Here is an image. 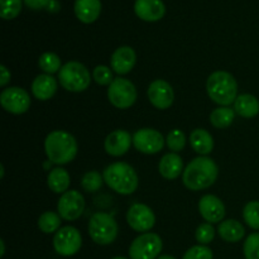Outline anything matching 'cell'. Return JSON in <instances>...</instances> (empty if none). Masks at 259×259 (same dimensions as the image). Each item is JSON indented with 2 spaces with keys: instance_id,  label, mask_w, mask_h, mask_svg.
Masks as SVG:
<instances>
[{
  "instance_id": "6da1fadb",
  "label": "cell",
  "mask_w": 259,
  "mask_h": 259,
  "mask_svg": "<svg viewBox=\"0 0 259 259\" xmlns=\"http://www.w3.org/2000/svg\"><path fill=\"white\" fill-rule=\"evenodd\" d=\"M219 175V167L214 159L206 156L194 158L182 174V182L191 191L205 190L215 184Z\"/></svg>"
},
{
  "instance_id": "7a4b0ae2",
  "label": "cell",
  "mask_w": 259,
  "mask_h": 259,
  "mask_svg": "<svg viewBox=\"0 0 259 259\" xmlns=\"http://www.w3.org/2000/svg\"><path fill=\"white\" fill-rule=\"evenodd\" d=\"M45 151L48 161L55 164H67L77 154V142L72 134L65 131H53L46 137Z\"/></svg>"
},
{
  "instance_id": "3957f363",
  "label": "cell",
  "mask_w": 259,
  "mask_h": 259,
  "mask_svg": "<svg viewBox=\"0 0 259 259\" xmlns=\"http://www.w3.org/2000/svg\"><path fill=\"white\" fill-rule=\"evenodd\" d=\"M104 182L120 195H132L138 189V175L125 162H115L104 169Z\"/></svg>"
},
{
  "instance_id": "277c9868",
  "label": "cell",
  "mask_w": 259,
  "mask_h": 259,
  "mask_svg": "<svg viewBox=\"0 0 259 259\" xmlns=\"http://www.w3.org/2000/svg\"><path fill=\"white\" fill-rule=\"evenodd\" d=\"M209 98L222 106H228L238 98V83L232 73L227 71H215L206 82Z\"/></svg>"
},
{
  "instance_id": "5b68a950",
  "label": "cell",
  "mask_w": 259,
  "mask_h": 259,
  "mask_svg": "<svg viewBox=\"0 0 259 259\" xmlns=\"http://www.w3.org/2000/svg\"><path fill=\"white\" fill-rule=\"evenodd\" d=\"M58 81L65 90L82 93L90 86L91 75L85 65L77 61H70L58 72Z\"/></svg>"
},
{
  "instance_id": "8992f818",
  "label": "cell",
  "mask_w": 259,
  "mask_h": 259,
  "mask_svg": "<svg viewBox=\"0 0 259 259\" xmlns=\"http://www.w3.org/2000/svg\"><path fill=\"white\" fill-rule=\"evenodd\" d=\"M89 234L96 244H111L118 237V224L111 215L95 212L89 220Z\"/></svg>"
},
{
  "instance_id": "52a82bcc",
  "label": "cell",
  "mask_w": 259,
  "mask_h": 259,
  "mask_svg": "<svg viewBox=\"0 0 259 259\" xmlns=\"http://www.w3.org/2000/svg\"><path fill=\"white\" fill-rule=\"evenodd\" d=\"M163 243L156 233H143L129 247L131 259H156L162 252Z\"/></svg>"
},
{
  "instance_id": "ba28073f",
  "label": "cell",
  "mask_w": 259,
  "mask_h": 259,
  "mask_svg": "<svg viewBox=\"0 0 259 259\" xmlns=\"http://www.w3.org/2000/svg\"><path fill=\"white\" fill-rule=\"evenodd\" d=\"M108 99L118 109H128L137 101V89L128 78H114L108 88Z\"/></svg>"
},
{
  "instance_id": "9c48e42d",
  "label": "cell",
  "mask_w": 259,
  "mask_h": 259,
  "mask_svg": "<svg viewBox=\"0 0 259 259\" xmlns=\"http://www.w3.org/2000/svg\"><path fill=\"white\" fill-rule=\"evenodd\" d=\"M82 245L81 233L73 227H63L53 237V248L63 257L75 255Z\"/></svg>"
},
{
  "instance_id": "30bf717a",
  "label": "cell",
  "mask_w": 259,
  "mask_h": 259,
  "mask_svg": "<svg viewBox=\"0 0 259 259\" xmlns=\"http://www.w3.org/2000/svg\"><path fill=\"white\" fill-rule=\"evenodd\" d=\"M0 104L8 113L20 115V114L27 113L29 109L30 96L24 89L13 86V88H7L2 91Z\"/></svg>"
},
{
  "instance_id": "8fae6325",
  "label": "cell",
  "mask_w": 259,
  "mask_h": 259,
  "mask_svg": "<svg viewBox=\"0 0 259 259\" xmlns=\"http://www.w3.org/2000/svg\"><path fill=\"white\" fill-rule=\"evenodd\" d=\"M85 210V199L77 190L66 191L61 195L57 204V211L62 219L67 222L77 220Z\"/></svg>"
},
{
  "instance_id": "7c38bea8",
  "label": "cell",
  "mask_w": 259,
  "mask_h": 259,
  "mask_svg": "<svg viewBox=\"0 0 259 259\" xmlns=\"http://www.w3.org/2000/svg\"><path fill=\"white\" fill-rule=\"evenodd\" d=\"M133 146L141 153L156 154L163 148L164 138L156 129L143 128L134 133Z\"/></svg>"
},
{
  "instance_id": "4fadbf2b",
  "label": "cell",
  "mask_w": 259,
  "mask_h": 259,
  "mask_svg": "<svg viewBox=\"0 0 259 259\" xmlns=\"http://www.w3.org/2000/svg\"><path fill=\"white\" fill-rule=\"evenodd\" d=\"M129 227L138 233L149 232L156 224V215L144 204H133L126 212Z\"/></svg>"
},
{
  "instance_id": "5bb4252c",
  "label": "cell",
  "mask_w": 259,
  "mask_h": 259,
  "mask_svg": "<svg viewBox=\"0 0 259 259\" xmlns=\"http://www.w3.org/2000/svg\"><path fill=\"white\" fill-rule=\"evenodd\" d=\"M147 94H148V99L152 105L159 110L168 109L174 104V89L164 80H154L149 85Z\"/></svg>"
},
{
  "instance_id": "9a60e30c",
  "label": "cell",
  "mask_w": 259,
  "mask_h": 259,
  "mask_svg": "<svg viewBox=\"0 0 259 259\" xmlns=\"http://www.w3.org/2000/svg\"><path fill=\"white\" fill-rule=\"evenodd\" d=\"M200 215L210 224L223 222L225 217V206L215 195H205L199 201Z\"/></svg>"
},
{
  "instance_id": "2e32d148",
  "label": "cell",
  "mask_w": 259,
  "mask_h": 259,
  "mask_svg": "<svg viewBox=\"0 0 259 259\" xmlns=\"http://www.w3.org/2000/svg\"><path fill=\"white\" fill-rule=\"evenodd\" d=\"M133 143V137L123 129L114 131L106 137L104 142V148L106 153L111 157H120L124 156L131 148Z\"/></svg>"
},
{
  "instance_id": "e0dca14e",
  "label": "cell",
  "mask_w": 259,
  "mask_h": 259,
  "mask_svg": "<svg viewBox=\"0 0 259 259\" xmlns=\"http://www.w3.org/2000/svg\"><path fill=\"white\" fill-rule=\"evenodd\" d=\"M137 62L136 51L128 46H123L114 51L110 58L111 70L118 75H126L133 70Z\"/></svg>"
},
{
  "instance_id": "ac0fdd59",
  "label": "cell",
  "mask_w": 259,
  "mask_h": 259,
  "mask_svg": "<svg viewBox=\"0 0 259 259\" xmlns=\"http://www.w3.org/2000/svg\"><path fill=\"white\" fill-rule=\"evenodd\" d=\"M134 12L142 20L157 22L164 17L166 7L162 0H136Z\"/></svg>"
},
{
  "instance_id": "d6986e66",
  "label": "cell",
  "mask_w": 259,
  "mask_h": 259,
  "mask_svg": "<svg viewBox=\"0 0 259 259\" xmlns=\"http://www.w3.org/2000/svg\"><path fill=\"white\" fill-rule=\"evenodd\" d=\"M57 80L52 75H38L32 82V94L40 101H47L53 98L57 91Z\"/></svg>"
},
{
  "instance_id": "ffe728a7",
  "label": "cell",
  "mask_w": 259,
  "mask_h": 259,
  "mask_svg": "<svg viewBox=\"0 0 259 259\" xmlns=\"http://www.w3.org/2000/svg\"><path fill=\"white\" fill-rule=\"evenodd\" d=\"M101 13L100 0H76L75 14L80 22L85 24L94 23Z\"/></svg>"
},
{
  "instance_id": "44dd1931",
  "label": "cell",
  "mask_w": 259,
  "mask_h": 259,
  "mask_svg": "<svg viewBox=\"0 0 259 259\" xmlns=\"http://www.w3.org/2000/svg\"><path fill=\"white\" fill-rule=\"evenodd\" d=\"M184 169V161L177 153H167L161 158L158 171L166 180H176Z\"/></svg>"
},
{
  "instance_id": "7402d4cb",
  "label": "cell",
  "mask_w": 259,
  "mask_h": 259,
  "mask_svg": "<svg viewBox=\"0 0 259 259\" xmlns=\"http://www.w3.org/2000/svg\"><path fill=\"white\" fill-rule=\"evenodd\" d=\"M190 144L192 149L200 156H207L214 149V138L205 129H195L190 136Z\"/></svg>"
},
{
  "instance_id": "603a6c76",
  "label": "cell",
  "mask_w": 259,
  "mask_h": 259,
  "mask_svg": "<svg viewBox=\"0 0 259 259\" xmlns=\"http://www.w3.org/2000/svg\"><path fill=\"white\" fill-rule=\"evenodd\" d=\"M234 110L242 118H254L259 113V101L250 94H242L234 101Z\"/></svg>"
},
{
  "instance_id": "cb8c5ba5",
  "label": "cell",
  "mask_w": 259,
  "mask_h": 259,
  "mask_svg": "<svg viewBox=\"0 0 259 259\" xmlns=\"http://www.w3.org/2000/svg\"><path fill=\"white\" fill-rule=\"evenodd\" d=\"M220 238L228 243H237L243 239L245 234V229L243 224L238 220H224L218 228Z\"/></svg>"
},
{
  "instance_id": "d4e9b609",
  "label": "cell",
  "mask_w": 259,
  "mask_h": 259,
  "mask_svg": "<svg viewBox=\"0 0 259 259\" xmlns=\"http://www.w3.org/2000/svg\"><path fill=\"white\" fill-rule=\"evenodd\" d=\"M70 182V174L62 167H56V168L51 169V172L48 174L47 185L51 191L56 192V194H65L66 191H68Z\"/></svg>"
},
{
  "instance_id": "484cf974",
  "label": "cell",
  "mask_w": 259,
  "mask_h": 259,
  "mask_svg": "<svg viewBox=\"0 0 259 259\" xmlns=\"http://www.w3.org/2000/svg\"><path fill=\"white\" fill-rule=\"evenodd\" d=\"M235 118V110L228 108V106H222L210 114V123L215 126V128H228L230 124L234 121Z\"/></svg>"
},
{
  "instance_id": "4316f807",
  "label": "cell",
  "mask_w": 259,
  "mask_h": 259,
  "mask_svg": "<svg viewBox=\"0 0 259 259\" xmlns=\"http://www.w3.org/2000/svg\"><path fill=\"white\" fill-rule=\"evenodd\" d=\"M61 219L60 214L55 211H46L38 219V228L40 232L46 233V234H52V233H57L61 229Z\"/></svg>"
},
{
  "instance_id": "83f0119b",
  "label": "cell",
  "mask_w": 259,
  "mask_h": 259,
  "mask_svg": "<svg viewBox=\"0 0 259 259\" xmlns=\"http://www.w3.org/2000/svg\"><path fill=\"white\" fill-rule=\"evenodd\" d=\"M38 66L47 75H53L56 72H60V70L62 68L61 58L53 52H45L43 55H40L39 60H38Z\"/></svg>"
},
{
  "instance_id": "f1b7e54d",
  "label": "cell",
  "mask_w": 259,
  "mask_h": 259,
  "mask_svg": "<svg viewBox=\"0 0 259 259\" xmlns=\"http://www.w3.org/2000/svg\"><path fill=\"white\" fill-rule=\"evenodd\" d=\"M104 177L98 171H89L81 179V187L86 192H96L101 189Z\"/></svg>"
},
{
  "instance_id": "f546056e",
  "label": "cell",
  "mask_w": 259,
  "mask_h": 259,
  "mask_svg": "<svg viewBox=\"0 0 259 259\" xmlns=\"http://www.w3.org/2000/svg\"><path fill=\"white\" fill-rule=\"evenodd\" d=\"M245 224L254 230H259V201H249L243 209Z\"/></svg>"
},
{
  "instance_id": "4dcf8cb0",
  "label": "cell",
  "mask_w": 259,
  "mask_h": 259,
  "mask_svg": "<svg viewBox=\"0 0 259 259\" xmlns=\"http://www.w3.org/2000/svg\"><path fill=\"white\" fill-rule=\"evenodd\" d=\"M0 5H2L0 15L5 20L14 19L22 10V0H0Z\"/></svg>"
},
{
  "instance_id": "1f68e13d",
  "label": "cell",
  "mask_w": 259,
  "mask_h": 259,
  "mask_svg": "<svg viewBox=\"0 0 259 259\" xmlns=\"http://www.w3.org/2000/svg\"><path fill=\"white\" fill-rule=\"evenodd\" d=\"M167 146L171 149L174 153H177V152H181L182 149L186 146V137H185L184 132L180 131V129H174L168 133L167 136Z\"/></svg>"
},
{
  "instance_id": "d6a6232c",
  "label": "cell",
  "mask_w": 259,
  "mask_h": 259,
  "mask_svg": "<svg viewBox=\"0 0 259 259\" xmlns=\"http://www.w3.org/2000/svg\"><path fill=\"white\" fill-rule=\"evenodd\" d=\"M245 259H259V233L248 235L243 245Z\"/></svg>"
},
{
  "instance_id": "836d02e7",
  "label": "cell",
  "mask_w": 259,
  "mask_h": 259,
  "mask_svg": "<svg viewBox=\"0 0 259 259\" xmlns=\"http://www.w3.org/2000/svg\"><path fill=\"white\" fill-rule=\"evenodd\" d=\"M215 237V229L212 227V224L210 223H202L197 227L196 232H195V238H196L197 242L201 245L209 244L212 242Z\"/></svg>"
},
{
  "instance_id": "e575fe53",
  "label": "cell",
  "mask_w": 259,
  "mask_h": 259,
  "mask_svg": "<svg viewBox=\"0 0 259 259\" xmlns=\"http://www.w3.org/2000/svg\"><path fill=\"white\" fill-rule=\"evenodd\" d=\"M93 78L96 83H99L101 86H109L114 81L111 68L104 65H99L94 68Z\"/></svg>"
},
{
  "instance_id": "d590c367",
  "label": "cell",
  "mask_w": 259,
  "mask_h": 259,
  "mask_svg": "<svg viewBox=\"0 0 259 259\" xmlns=\"http://www.w3.org/2000/svg\"><path fill=\"white\" fill-rule=\"evenodd\" d=\"M212 250L206 245H194L185 253L182 259H212Z\"/></svg>"
},
{
  "instance_id": "8d00e7d4",
  "label": "cell",
  "mask_w": 259,
  "mask_h": 259,
  "mask_svg": "<svg viewBox=\"0 0 259 259\" xmlns=\"http://www.w3.org/2000/svg\"><path fill=\"white\" fill-rule=\"evenodd\" d=\"M51 0H24L25 5L33 10H39L43 9V8H47Z\"/></svg>"
},
{
  "instance_id": "74e56055",
  "label": "cell",
  "mask_w": 259,
  "mask_h": 259,
  "mask_svg": "<svg viewBox=\"0 0 259 259\" xmlns=\"http://www.w3.org/2000/svg\"><path fill=\"white\" fill-rule=\"evenodd\" d=\"M10 81V72L4 65L0 66V86L4 88L8 82Z\"/></svg>"
},
{
  "instance_id": "f35d334b",
  "label": "cell",
  "mask_w": 259,
  "mask_h": 259,
  "mask_svg": "<svg viewBox=\"0 0 259 259\" xmlns=\"http://www.w3.org/2000/svg\"><path fill=\"white\" fill-rule=\"evenodd\" d=\"M47 9H48V12H51V13L58 12V9H60V4H58L57 0H51L47 5Z\"/></svg>"
},
{
  "instance_id": "ab89813d",
  "label": "cell",
  "mask_w": 259,
  "mask_h": 259,
  "mask_svg": "<svg viewBox=\"0 0 259 259\" xmlns=\"http://www.w3.org/2000/svg\"><path fill=\"white\" fill-rule=\"evenodd\" d=\"M0 245H2V252H0V255H4L5 253V244H4V240H0Z\"/></svg>"
},
{
  "instance_id": "60d3db41",
  "label": "cell",
  "mask_w": 259,
  "mask_h": 259,
  "mask_svg": "<svg viewBox=\"0 0 259 259\" xmlns=\"http://www.w3.org/2000/svg\"><path fill=\"white\" fill-rule=\"evenodd\" d=\"M157 259H176L175 257H172V255H161V257H158Z\"/></svg>"
},
{
  "instance_id": "b9f144b4",
  "label": "cell",
  "mask_w": 259,
  "mask_h": 259,
  "mask_svg": "<svg viewBox=\"0 0 259 259\" xmlns=\"http://www.w3.org/2000/svg\"><path fill=\"white\" fill-rule=\"evenodd\" d=\"M0 177H2V179L4 177V166H3V164L0 166Z\"/></svg>"
},
{
  "instance_id": "7bdbcfd3",
  "label": "cell",
  "mask_w": 259,
  "mask_h": 259,
  "mask_svg": "<svg viewBox=\"0 0 259 259\" xmlns=\"http://www.w3.org/2000/svg\"><path fill=\"white\" fill-rule=\"evenodd\" d=\"M111 259H128V258H124V257H114V258H111Z\"/></svg>"
}]
</instances>
